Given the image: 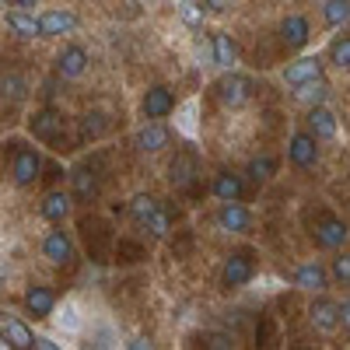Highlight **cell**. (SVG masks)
Instances as JSON below:
<instances>
[{
  "instance_id": "obj_20",
  "label": "cell",
  "mask_w": 350,
  "mask_h": 350,
  "mask_svg": "<svg viewBox=\"0 0 350 350\" xmlns=\"http://www.w3.org/2000/svg\"><path fill=\"white\" fill-rule=\"evenodd\" d=\"M4 347H18V350H28V347H36V333L28 329L18 315H4Z\"/></svg>"
},
{
  "instance_id": "obj_8",
  "label": "cell",
  "mask_w": 350,
  "mask_h": 350,
  "mask_svg": "<svg viewBox=\"0 0 350 350\" xmlns=\"http://www.w3.org/2000/svg\"><path fill=\"white\" fill-rule=\"evenodd\" d=\"M140 109H144V116H148V120H165V116H172V112H175V95H172V88H165V84L148 88V92H144Z\"/></svg>"
},
{
  "instance_id": "obj_44",
  "label": "cell",
  "mask_w": 350,
  "mask_h": 350,
  "mask_svg": "<svg viewBox=\"0 0 350 350\" xmlns=\"http://www.w3.org/2000/svg\"><path fill=\"white\" fill-rule=\"evenodd\" d=\"M343 329H350V301H343Z\"/></svg>"
},
{
  "instance_id": "obj_19",
  "label": "cell",
  "mask_w": 350,
  "mask_h": 350,
  "mask_svg": "<svg viewBox=\"0 0 350 350\" xmlns=\"http://www.w3.org/2000/svg\"><path fill=\"white\" fill-rule=\"evenodd\" d=\"M295 284L301 291H308V295H323V291L329 287V273L319 267V262H305V267H298V273H295Z\"/></svg>"
},
{
  "instance_id": "obj_43",
  "label": "cell",
  "mask_w": 350,
  "mask_h": 350,
  "mask_svg": "<svg viewBox=\"0 0 350 350\" xmlns=\"http://www.w3.org/2000/svg\"><path fill=\"white\" fill-rule=\"evenodd\" d=\"M126 347H130V350H144V347H151V343H148V340H144V336H137V340H130Z\"/></svg>"
},
{
  "instance_id": "obj_35",
  "label": "cell",
  "mask_w": 350,
  "mask_h": 350,
  "mask_svg": "<svg viewBox=\"0 0 350 350\" xmlns=\"http://www.w3.org/2000/svg\"><path fill=\"white\" fill-rule=\"evenodd\" d=\"M56 326H60V333H67V336H74V333H81V312L74 308V305H64L60 308V315H56Z\"/></svg>"
},
{
  "instance_id": "obj_11",
  "label": "cell",
  "mask_w": 350,
  "mask_h": 350,
  "mask_svg": "<svg viewBox=\"0 0 350 350\" xmlns=\"http://www.w3.org/2000/svg\"><path fill=\"white\" fill-rule=\"evenodd\" d=\"M319 77H323V60H319V56H298L295 64L284 67V84H291V88L319 81Z\"/></svg>"
},
{
  "instance_id": "obj_21",
  "label": "cell",
  "mask_w": 350,
  "mask_h": 350,
  "mask_svg": "<svg viewBox=\"0 0 350 350\" xmlns=\"http://www.w3.org/2000/svg\"><path fill=\"white\" fill-rule=\"evenodd\" d=\"M280 39H284V46H291V49H301V46L312 39V28H308V21H305L301 14H291V18H284V25H280Z\"/></svg>"
},
{
  "instance_id": "obj_7",
  "label": "cell",
  "mask_w": 350,
  "mask_h": 350,
  "mask_svg": "<svg viewBox=\"0 0 350 350\" xmlns=\"http://www.w3.org/2000/svg\"><path fill=\"white\" fill-rule=\"evenodd\" d=\"M308 319L319 333H336L343 326V305L329 301V298H315L308 308Z\"/></svg>"
},
{
  "instance_id": "obj_17",
  "label": "cell",
  "mask_w": 350,
  "mask_h": 350,
  "mask_svg": "<svg viewBox=\"0 0 350 350\" xmlns=\"http://www.w3.org/2000/svg\"><path fill=\"white\" fill-rule=\"evenodd\" d=\"M347 239H350V231H347V224L336 221V217H323V221L315 224V245H323V249H340Z\"/></svg>"
},
{
  "instance_id": "obj_33",
  "label": "cell",
  "mask_w": 350,
  "mask_h": 350,
  "mask_svg": "<svg viewBox=\"0 0 350 350\" xmlns=\"http://www.w3.org/2000/svg\"><path fill=\"white\" fill-rule=\"evenodd\" d=\"M140 228L148 231L151 239H168V231H172V214H168V211H158V214H151L148 221H144Z\"/></svg>"
},
{
  "instance_id": "obj_34",
  "label": "cell",
  "mask_w": 350,
  "mask_h": 350,
  "mask_svg": "<svg viewBox=\"0 0 350 350\" xmlns=\"http://www.w3.org/2000/svg\"><path fill=\"white\" fill-rule=\"evenodd\" d=\"M329 64L340 70H350V36H340L329 42Z\"/></svg>"
},
{
  "instance_id": "obj_41",
  "label": "cell",
  "mask_w": 350,
  "mask_h": 350,
  "mask_svg": "<svg viewBox=\"0 0 350 350\" xmlns=\"http://www.w3.org/2000/svg\"><path fill=\"white\" fill-rule=\"evenodd\" d=\"M11 4H14V8H21V11H32V8L39 4V0H11Z\"/></svg>"
},
{
  "instance_id": "obj_24",
  "label": "cell",
  "mask_w": 350,
  "mask_h": 350,
  "mask_svg": "<svg viewBox=\"0 0 350 350\" xmlns=\"http://www.w3.org/2000/svg\"><path fill=\"white\" fill-rule=\"evenodd\" d=\"M214 64L221 67V70H235V64H239V46H235V39H231L228 32H214Z\"/></svg>"
},
{
  "instance_id": "obj_23",
  "label": "cell",
  "mask_w": 350,
  "mask_h": 350,
  "mask_svg": "<svg viewBox=\"0 0 350 350\" xmlns=\"http://www.w3.org/2000/svg\"><path fill=\"white\" fill-rule=\"evenodd\" d=\"M308 130H312L319 140H333L336 130H340V123H336V116H333L326 105H315V109H308Z\"/></svg>"
},
{
  "instance_id": "obj_38",
  "label": "cell",
  "mask_w": 350,
  "mask_h": 350,
  "mask_svg": "<svg viewBox=\"0 0 350 350\" xmlns=\"http://www.w3.org/2000/svg\"><path fill=\"white\" fill-rule=\"evenodd\" d=\"M207 347H217V350H224V347H235V336L214 333V336H207Z\"/></svg>"
},
{
  "instance_id": "obj_16",
  "label": "cell",
  "mask_w": 350,
  "mask_h": 350,
  "mask_svg": "<svg viewBox=\"0 0 350 350\" xmlns=\"http://www.w3.org/2000/svg\"><path fill=\"white\" fill-rule=\"evenodd\" d=\"M74 193H64V189H53L46 200H42V217L46 221H53V224H64L67 217H70V211H74Z\"/></svg>"
},
{
  "instance_id": "obj_40",
  "label": "cell",
  "mask_w": 350,
  "mask_h": 350,
  "mask_svg": "<svg viewBox=\"0 0 350 350\" xmlns=\"http://www.w3.org/2000/svg\"><path fill=\"white\" fill-rule=\"evenodd\" d=\"M207 4V11H214V14H221L224 8H228V0H203Z\"/></svg>"
},
{
  "instance_id": "obj_15",
  "label": "cell",
  "mask_w": 350,
  "mask_h": 350,
  "mask_svg": "<svg viewBox=\"0 0 350 350\" xmlns=\"http://www.w3.org/2000/svg\"><path fill=\"white\" fill-rule=\"evenodd\" d=\"M249 224H252V214L242 207L239 200L221 203V211H217V228L221 231H249Z\"/></svg>"
},
{
  "instance_id": "obj_31",
  "label": "cell",
  "mask_w": 350,
  "mask_h": 350,
  "mask_svg": "<svg viewBox=\"0 0 350 350\" xmlns=\"http://www.w3.org/2000/svg\"><path fill=\"white\" fill-rule=\"evenodd\" d=\"M0 88H4V98L8 102H21L28 95V84L18 70H4V81H0Z\"/></svg>"
},
{
  "instance_id": "obj_1",
  "label": "cell",
  "mask_w": 350,
  "mask_h": 350,
  "mask_svg": "<svg viewBox=\"0 0 350 350\" xmlns=\"http://www.w3.org/2000/svg\"><path fill=\"white\" fill-rule=\"evenodd\" d=\"M11 148H14V165H11V175H14V183L18 186H32L39 179V172H42V158L36 148H25V144L11 140Z\"/></svg>"
},
{
  "instance_id": "obj_9",
  "label": "cell",
  "mask_w": 350,
  "mask_h": 350,
  "mask_svg": "<svg viewBox=\"0 0 350 350\" xmlns=\"http://www.w3.org/2000/svg\"><path fill=\"white\" fill-rule=\"evenodd\" d=\"M287 158L295 161L298 168H312L319 161V137L308 130V133H295L287 144Z\"/></svg>"
},
{
  "instance_id": "obj_36",
  "label": "cell",
  "mask_w": 350,
  "mask_h": 350,
  "mask_svg": "<svg viewBox=\"0 0 350 350\" xmlns=\"http://www.w3.org/2000/svg\"><path fill=\"white\" fill-rule=\"evenodd\" d=\"M333 277L340 284H350V252H343V256L333 259Z\"/></svg>"
},
{
  "instance_id": "obj_39",
  "label": "cell",
  "mask_w": 350,
  "mask_h": 350,
  "mask_svg": "<svg viewBox=\"0 0 350 350\" xmlns=\"http://www.w3.org/2000/svg\"><path fill=\"white\" fill-rule=\"evenodd\" d=\"M193 112H196V105H186V109H183V130H186V133H193V130H196Z\"/></svg>"
},
{
  "instance_id": "obj_29",
  "label": "cell",
  "mask_w": 350,
  "mask_h": 350,
  "mask_svg": "<svg viewBox=\"0 0 350 350\" xmlns=\"http://www.w3.org/2000/svg\"><path fill=\"white\" fill-rule=\"evenodd\" d=\"M179 18L189 28H203V18H207V4L203 0H179Z\"/></svg>"
},
{
  "instance_id": "obj_12",
  "label": "cell",
  "mask_w": 350,
  "mask_h": 350,
  "mask_svg": "<svg viewBox=\"0 0 350 350\" xmlns=\"http://www.w3.org/2000/svg\"><path fill=\"white\" fill-rule=\"evenodd\" d=\"M70 193H74L77 203H95V196H98V175L88 165L74 168L70 172Z\"/></svg>"
},
{
  "instance_id": "obj_27",
  "label": "cell",
  "mask_w": 350,
  "mask_h": 350,
  "mask_svg": "<svg viewBox=\"0 0 350 350\" xmlns=\"http://www.w3.org/2000/svg\"><path fill=\"white\" fill-rule=\"evenodd\" d=\"M161 211V203L154 200V196H148V193H137L133 200H130V207H126V214L137 221V224H144L151 214H158Z\"/></svg>"
},
{
  "instance_id": "obj_28",
  "label": "cell",
  "mask_w": 350,
  "mask_h": 350,
  "mask_svg": "<svg viewBox=\"0 0 350 350\" xmlns=\"http://www.w3.org/2000/svg\"><path fill=\"white\" fill-rule=\"evenodd\" d=\"M77 130H81V140H98V137H105L109 120H105L102 112H88V116H81Z\"/></svg>"
},
{
  "instance_id": "obj_18",
  "label": "cell",
  "mask_w": 350,
  "mask_h": 350,
  "mask_svg": "<svg viewBox=\"0 0 350 350\" xmlns=\"http://www.w3.org/2000/svg\"><path fill=\"white\" fill-rule=\"evenodd\" d=\"M25 308H28V315H36V319H49L56 312V295L49 287L36 284V287L25 291Z\"/></svg>"
},
{
  "instance_id": "obj_13",
  "label": "cell",
  "mask_w": 350,
  "mask_h": 350,
  "mask_svg": "<svg viewBox=\"0 0 350 350\" xmlns=\"http://www.w3.org/2000/svg\"><path fill=\"white\" fill-rule=\"evenodd\" d=\"M39 21H42V39L67 36V32H74V28H77V14L67 11V8H53V11L39 14Z\"/></svg>"
},
{
  "instance_id": "obj_5",
  "label": "cell",
  "mask_w": 350,
  "mask_h": 350,
  "mask_svg": "<svg viewBox=\"0 0 350 350\" xmlns=\"http://www.w3.org/2000/svg\"><path fill=\"white\" fill-rule=\"evenodd\" d=\"M172 144V130L161 123V120H151L148 126H140L137 133H133V148L137 151H144V154H158V151H165Z\"/></svg>"
},
{
  "instance_id": "obj_42",
  "label": "cell",
  "mask_w": 350,
  "mask_h": 350,
  "mask_svg": "<svg viewBox=\"0 0 350 350\" xmlns=\"http://www.w3.org/2000/svg\"><path fill=\"white\" fill-rule=\"evenodd\" d=\"M36 347H39V350H53L56 343H53L49 336H36Z\"/></svg>"
},
{
  "instance_id": "obj_26",
  "label": "cell",
  "mask_w": 350,
  "mask_h": 350,
  "mask_svg": "<svg viewBox=\"0 0 350 350\" xmlns=\"http://www.w3.org/2000/svg\"><path fill=\"white\" fill-rule=\"evenodd\" d=\"M214 196H217L221 203L242 200V179H239L235 172H217V175H214Z\"/></svg>"
},
{
  "instance_id": "obj_6",
  "label": "cell",
  "mask_w": 350,
  "mask_h": 350,
  "mask_svg": "<svg viewBox=\"0 0 350 350\" xmlns=\"http://www.w3.org/2000/svg\"><path fill=\"white\" fill-rule=\"evenodd\" d=\"M256 267H252V256L249 252H231L224 259V270H221V287H245L252 280Z\"/></svg>"
},
{
  "instance_id": "obj_3",
  "label": "cell",
  "mask_w": 350,
  "mask_h": 350,
  "mask_svg": "<svg viewBox=\"0 0 350 350\" xmlns=\"http://www.w3.org/2000/svg\"><path fill=\"white\" fill-rule=\"evenodd\" d=\"M28 133H32L36 140H42V144H56L60 133H64V116L56 109H39V112L28 116Z\"/></svg>"
},
{
  "instance_id": "obj_2",
  "label": "cell",
  "mask_w": 350,
  "mask_h": 350,
  "mask_svg": "<svg viewBox=\"0 0 350 350\" xmlns=\"http://www.w3.org/2000/svg\"><path fill=\"white\" fill-rule=\"evenodd\" d=\"M217 98H221V105H228V109L245 105V102L252 98V81L242 77V74L224 70V77L217 81Z\"/></svg>"
},
{
  "instance_id": "obj_25",
  "label": "cell",
  "mask_w": 350,
  "mask_h": 350,
  "mask_svg": "<svg viewBox=\"0 0 350 350\" xmlns=\"http://www.w3.org/2000/svg\"><path fill=\"white\" fill-rule=\"evenodd\" d=\"M295 98L301 102V105H308V109H315V105H326V98H329V84L319 77V81H308V84H298L295 88Z\"/></svg>"
},
{
  "instance_id": "obj_30",
  "label": "cell",
  "mask_w": 350,
  "mask_h": 350,
  "mask_svg": "<svg viewBox=\"0 0 350 350\" xmlns=\"http://www.w3.org/2000/svg\"><path fill=\"white\" fill-rule=\"evenodd\" d=\"M323 18L329 28H340L350 21V0H326L323 4Z\"/></svg>"
},
{
  "instance_id": "obj_22",
  "label": "cell",
  "mask_w": 350,
  "mask_h": 350,
  "mask_svg": "<svg viewBox=\"0 0 350 350\" xmlns=\"http://www.w3.org/2000/svg\"><path fill=\"white\" fill-rule=\"evenodd\" d=\"M84 70H88V53L81 46H67L56 56V74L60 77H81Z\"/></svg>"
},
{
  "instance_id": "obj_37",
  "label": "cell",
  "mask_w": 350,
  "mask_h": 350,
  "mask_svg": "<svg viewBox=\"0 0 350 350\" xmlns=\"http://www.w3.org/2000/svg\"><path fill=\"white\" fill-rule=\"evenodd\" d=\"M120 256H126V262H137L144 252H140V245H133V242H120Z\"/></svg>"
},
{
  "instance_id": "obj_10",
  "label": "cell",
  "mask_w": 350,
  "mask_h": 350,
  "mask_svg": "<svg viewBox=\"0 0 350 350\" xmlns=\"http://www.w3.org/2000/svg\"><path fill=\"white\" fill-rule=\"evenodd\" d=\"M196 175H200V161H196L193 151H179L175 161L168 165V179H172L175 189H189L196 183Z\"/></svg>"
},
{
  "instance_id": "obj_14",
  "label": "cell",
  "mask_w": 350,
  "mask_h": 350,
  "mask_svg": "<svg viewBox=\"0 0 350 350\" xmlns=\"http://www.w3.org/2000/svg\"><path fill=\"white\" fill-rule=\"evenodd\" d=\"M4 25L11 28L18 39H39V36H42V21H39L32 11H21V8L8 11V14H4Z\"/></svg>"
},
{
  "instance_id": "obj_4",
  "label": "cell",
  "mask_w": 350,
  "mask_h": 350,
  "mask_svg": "<svg viewBox=\"0 0 350 350\" xmlns=\"http://www.w3.org/2000/svg\"><path fill=\"white\" fill-rule=\"evenodd\" d=\"M42 256L53 262V267H67V262L74 259V239H70V231H64V224H56L53 231H46Z\"/></svg>"
},
{
  "instance_id": "obj_32",
  "label": "cell",
  "mask_w": 350,
  "mask_h": 350,
  "mask_svg": "<svg viewBox=\"0 0 350 350\" xmlns=\"http://www.w3.org/2000/svg\"><path fill=\"white\" fill-rule=\"evenodd\" d=\"M273 172H277V161H273L270 154H262V158H252V161H249V168H245V175H249L252 183H267Z\"/></svg>"
}]
</instances>
